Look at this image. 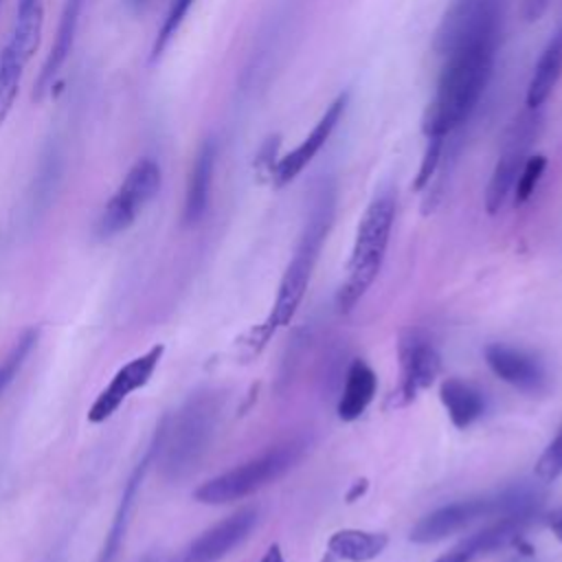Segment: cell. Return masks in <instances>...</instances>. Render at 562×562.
I'll return each mask as SVG.
<instances>
[{
	"label": "cell",
	"instance_id": "obj_1",
	"mask_svg": "<svg viewBox=\"0 0 562 562\" xmlns=\"http://www.w3.org/2000/svg\"><path fill=\"white\" fill-rule=\"evenodd\" d=\"M501 33L483 35L452 48L443 61L435 97L422 116L426 138H448L457 132L479 105L494 68Z\"/></svg>",
	"mask_w": 562,
	"mask_h": 562
},
{
	"label": "cell",
	"instance_id": "obj_2",
	"mask_svg": "<svg viewBox=\"0 0 562 562\" xmlns=\"http://www.w3.org/2000/svg\"><path fill=\"white\" fill-rule=\"evenodd\" d=\"M222 417V395L200 391L191 395L171 417H165L151 454L158 457L162 474L171 481L187 476L206 454Z\"/></svg>",
	"mask_w": 562,
	"mask_h": 562
},
{
	"label": "cell",
	"instance_id": "obj_3",
	"mask_svg": "<svg viewBox=\"0 0 562 562\" xmlns=\"http://www.w3.org/2000/svg\"><path fill=\"white\" fill-rule=\"evenodd\" d=\"M334 213H336V189L331 182H323L316 189L301 239L294 248V255H292L283 277H281L272 312L266 318V323L255 329L259 347L266 345V340L274 334V329L288 325L292 321V316L296 314V310L305 296L318 252L327 239L331 224H334Z\"/></svg>",
	"mask_w": 562,
	"mask_h": 562
},
{
	"label": "cell",
	"instance_id": "obj_4",
	"mask_svg": "<svg viewBox=\"0 0 562 562\" xmlns=\"http://www.w3.org/2000/svg\"><path fill=\"white\" fill-rule=\"evenodd\" d=\"M540 507H542V494L536 487L525 483L509 485L501 492L454 501L426 514L411 529L408 538L411 542H417V544H430L461 531L463 527L481 518H501V516L536 518Z\"/></svg>",
	"mask_w": 562,
	"mask_h": 562
},
{
	"label": "cell",
	"instance_id": "obj_5",
	"mask_svg": "<svg viewBox=\"0 0 562 562\" xmlns=\"http://www.w3.org/2000/svg\"><path fill=\"white\" fill-rule=\"evenodd\" d=\"M393 222H395V195L391 191H382L371 200L356 231L353 248L347 263V279L340 285L338 299H336L338 310L342 314L351 312L356 303L364 296V292L371 288V283L375 281L386 255Z\"/></svg>",
	"mask_w": 562,
	"mask_h": 562
},
{
	"label": "cell",
	"instance_id": "obj_6",
	"mask_svg": "<svg viewBox=\"0 0 562 562\" xmlns=\"http://www.w3.org/2000/svg\"><path fill=\"white\" fill-rule=\"evenodd\" d=\"M303 441L281 443L228 472H222L195 490V501L204 505H224L239 501L268 483L281 479L303 454Z\"/></svg>",
	"mask_w": 562,
	"mask_h": 562
},
{
	"label": "cell",
	"instance_id": "obj_7",
	"mask_svg": "<svg viewBox=\"0 0 562 562\" xmlns=\"http://www.w3.org/2000/svg\"><path fill=\"white\" fill-rule=\"evenodd\" d=\"M542 130V112L540 108H525L520 114L514 116V121L507 125L496 165L492 169L487 189H485V211L490 215H496L507 198L514 191V184L518 180V173L529 158L531 145L540 136Z\"/></svg>",
	"mask_w": 562,
	"mask_h": 562
},
{
	"label": "cell",
	"instance_id": "obj_8",
	"mask_svg": "<svg viewBox=\"0 0 562 562\" xmlns=\"http://www.w3.org/2000/svg\"><path fill=\"white\" fill-rule=\"evenodd\" d=\"M162 182V173L156 160L140 158L125 173L123 182L114 191V195L103 206L97 220V235L101 239L114 237L121 231L130 228L143 206L158 193Z\"/></svg>",
	"mask_w": 562,
	"mask_h": 562
},
{
	"label": "cell",
	"instance_id": "obj_9",
	"mask_svg": "<svg viewBox=\"0 0 562 562\" xmlns=\"http://www.w3.org/2000/svg\"><path fill=\"white\" fill-rule=\"evenodd\" d=\"M501 4L503 0H452L435 31L432 50L443 57L463 42L501 33Z\"/></svg>",
	"mask_w": 562,
	"mask_h": 562
},
{
	"label": "cell",
	"instance_id": "obj_10",
	"mask_svg": "<svg viewBox=\"0 0 562 562\" xmlns=\"http://www.w3.org/2000/svg\"><path fill=\"white\" fill-rule=\"evenodd\" d=\"M400 380L391 393L395 406L413 402L441 373V356L422 329H406L397 342Z\"/></svg>",
	"mask_w": 562,
	"mask_h": 562
},
{
	"label": "cell",
	"instance_id": "obj_11",
	"mask_svg": "<svg viewBox=\"0 0 562 562\" xmlns=\"http://www.w3.org/2000/svg\"><path fill=\"white\" fill-rule=\"evenodd\" d=\"M162 351H165L162 345H154L145 353H140V356L132 358L127 364H123L114 373L110 384L97 395L94 404L88 411V419L92 424H101V422L110 419L112 413L130 397V393L138 391L140 386H145L149 382V378L154 375V371L162 358Z\"/></svg>",
	"mask_w": 562,
	"mask_h": 562
},
{
	"label": "cell",
	"instance_id": "obj_12",
	"mask_svg": "<svg viewBox=\"0 0 562 562\" xmlns=\"http://www.w3.org/2000/svg\"><path fill=\"white\" fill-rule=\"evenodd\" d=\"M257 525V509L246 507L239 509L224 520L209 527L204 533H200L187 549H182L176 558L167 562H217L228 551H233L239 542L246 540V536Z\"/></svg>",
	"mask_w": 562,
	"mask_h": 562
},
{
	"label": "cell",
	"instance_id": "obj_13",
	"mask_svg": "<svg viewBox=\"0 0 562 562\" xmlns=\"http://www.w3.org/2000/svg\"><path fill=\"white\" fill-rule=\"evenodd\" d=\"M349 103V92H340L323 112V116L314 123L312 132L301 140V145H296L290 154H285L283 158L277 160L274 171H272V184L274 187H285L290 184L310 162L312 158L321 151V147L329 140L331 132L336 130V125L340 123L345 110Z\"/></svg>",
	"mask_w": 562,
	"mask_h": 562
},
{
	"label": "cell",
	"instance_id": "obj_14",
	"mask_svg": "<svg viewBox=\"0 0 562 562\" xmlns=\"http://www.w3.org/2000/svg\"><path fill=\"white\" fill-rule=\"evenodd\" d=\"M531 522H533V518H527V516H501L492 525H487V527L474 531L472 536L463 538L461 542H457L452 549H448L435 562H476L479 558L516 540Z\"/></svg>",
	"mask_w": 562,
	"mask_h": 562
},
{
	"label": "cell",
	"instance_id": "obj_15",
	"mask_svg": "<svg viewBox=\"0 0 562 562\" xmlns=\"http://www.w3.org/2000/svg\"><path fill=\"white\" fill-rule=\"evenodd\" d=\"M485 362L503 382L520 391L536 393L544 386L547 375L542 362L522 349L492 342L485 347Z\"/></svg>",
	"mask_w": 562,
	"mask_h": 562
},
{
	"label": "cell",
	"instance_id": "obj_16",
	"mask_svg": "<svg viewBox=\"0 0 562 562\" xmlns=\"http://www.w3.org/2000/svg\"><path fill=\"white\" fill-rule=\"evenodd\" d=\"M215 158H217V145L213 138H206L193 158L187 191H184V206H182V220L187 226H193L202 220L209 206V193L215 171Z\"/></svg>",
	"mask_w": 562,
	"mask_h": 562
},
{
	"label": "cell",
	"instance_id": "obj_17",
	"mask_svg": "<svg viewBox=\"0 0 562 562\" xmlns=\"http://www.w3.org/2000/svg\"><path fill=\"white\" fill-rule=\"evenodd\" d=\"M83 2L86 0H66L64 2L53 48H50V53H48V57H46L40 75H37V81H35V92H33L35 99L44 97V92L53 86L55 77L59 75L61 66L66 64V59L70 55V48H72L75 33H77V24H79V15H81V9H83Z\"/></svg>",
	"mask_w": 562,
	"mask_h": 562
},
{
	"label": "cell",
	"instance_id": "obj_18",
	"mask_svg": "<svg viewBox=\"0 0 562 562\" xmlns=\"http://www.w3.org/2000/svg\"><path fill=\"white\" fill-rule=\"evenodd\" d=\"M375 389H378L375 371L364 360H353L347 369L342 395L338 400V408H336L338 417L342 422L358 419L367 411V406L373 402Z\"/></svg>",
	"mask_w": 562,
	"mask_h": 562
},
{
	"label": "cell",
	"instance_id": "obj_19",
	"mask_svg": "<svg viewBox=\"0 0 562 562\" xmlns=\"http://www.w3.org/2000/svg\"><path fill=\"white\" fill-rule=\"evenodd\" d=\"M562 77V26L547 42L527 86V108H542Z\"/></svg>",
	"mask_w": 562,
	"mask_h": 562
},
{
	"label": "cell",
	"instance_id": "obj_20",
	"mask_svg": "<svg viewBox=\"0 0 562 562\" xmlns=\"http://www.w3.org/2000/svg\"><path fill=\"white\" fill-rule=\"evenodd\" d=\"M389 544L386 533L367 529H338L327 540V553L340 562H371Z\"/></svg>",
	"mask_w": 562,
	"mask_h": 562
},
{
	"label": "cell",
	"instance_id": "obj_21",
	"mask_svg": "<svg viewBox=\"0 0 562 562\" xmlns=\"http://www.w3.org/2000/svg\"><path fill=\"white\" fill-rule=\"evenodd\" d=\"M439 397H441V404L448 411L450 422L457 428L472 426L485 411L483 393L474 384L463 382L459 378L443 380L441 389H439Z\"/></svg>",
	"mask_w": 562,
	"mask_h": 562
},
{
	"label": "cell",
	"instance_id": "obj_22",
	"mask_svg": "<svg viewBox=\"0 0 562 562\" xmlns=\"http://www.w3.org/2000/svg\"><path fill=\"white\" fill-rule=\"evenodd\" d=\"M151 459V450L149 454L143 459V463L134 470V474L130 476L125 490H123V498H121V505L114 514V520H112V527H110V533L105 538V544L97 558V562H114L119 549H121V542H123V536H125V527H127V516H130V509H132V503H134V496H136V490L140 485V479H143V472H145V465L147 461Z\"/></svg>",
	"mask_w": 562,
	"mask_h": 562
},
{
	"label": "cell",
	"instance_id": "obj_23",
	"mask_svg": "<svg viewBox=\"0 0 562 562\" xmlns=\"http://www.w3.org/2000/svg\"><path fill=\"white\" fill-rule=\"evenodd\" d=\"M26 64H29V59L20 57L18 53H13L7 46L2 48V53H0V125L7 121V116L13 108Z\"/></svg>",
	"mask_w": 562,
	"mask_h": 562
},
{
	"label": "cell",
	"instance_id": "obj_24",
	"mask_svg": "<svg viewBox=\"0 0 562 562\" xmlns=\"http://www.w3.org/2000/svg\"><path fill=\"white\" fill-rule=\"evenodd\" d=\"M37 340V331L35 329H26L18 340L15 345L11 347V351L7 353V358L0 362V395L7 391V386L13 382V378L18 375L20 367L24 364L26 356L31 353L33 345Z\"/></svg>",
	"mask_w": 562,
	"mask_h": 562
},
{
	"label": "cell",
	"instance_id": "obj_25",
	"mask_svg": "<svg viewBox=\"0 0 562 562\" xmlns=\"http://www.w3.org/2000/svg\"><path fill=\"white\" fill-rule=\"evenodd\" d=\"M544 169H547V156L544 154H529V158L525 160V165H522V169L518 173L514 191H512L514 193V202L518 206L525 204L533 195V191H536Z\"/></svg>",
	"mask_w": 562,
	"mask_h": 562
},
{
	"label": "cell",
	"instance_id": "obj_26",
	"mask_svg": "<svg viewBox=\"0 0 562 562\" xmlns=\"http://www.w3.org/2000/svg\"><path fill=\"white\" fill-rule=\"evenodd\" d=\"M443 147H446V138H441V136L428 138L422 165H419L417 176L413 180L415 191H426V187L435 180V176L439 171V165H441V158H443Z\"/></svg>",
	"mask_w": 562,
	"mask_h": 562
},
{
	"label": "cell",
	"instance_id": "obj_27",
	"mask_svg": "<svg viewBox=\"0 0 562 562\" xmlns=\"http://www.w3.org/2000/svg\"><path fill=\"white\" fill-rule=\"evenodd\" d=\"M191 4H193V0H173L169 13H167V18H165V22H162V26L156 35V42H154V48H151V59L160 57V53L167 48V44L171 42V37L178 33L180 24L184 22Z\"/></svg>",
	"mask_w": 562,
	"mask_h": 562
},
{
	"label": "cell",
	"instance_id": "obj_28",
	"mask_svg": "<svg viewBox=\"0 0 562 562\" xmlns=\"http://www.w3.org/2000/svg\"><path fill=\"white\" fill-rule=\"evenodd\" d=\"M533 472L542 483H553L558 476H562V428L538 457Z\"/></svg>",
	"mask_w": 562,
	"mask_h": 562
},
{
	"label": "cell",
	"instance_id": "obj_29",
	"mask_svg": "<svg viewBox=\"0 0 562 562\" xmlns=\"http://www.w3.org/2000/svg\"><path fill=\"white\" fill-rule=\"evenodd\" d=\"M279 145H281V136L274 134V136H268L263 140V145L259 147L257 156H255V169L259 173L261 180H272V171H274V165H277V151H279Z\"/></svg>",
	"mask_w": 562,
	"mask_h": 562
},
{
	"label": "cell",
	"instance_id": "obj_30",
	"mask_svg": "<svg viewBox=\"0 0 562 562\" xmlns=\"http://www.w3.org/2000/svg\"><path fill=\"white\" fill-rule=\"evenodd\" d=\"M551 0H525L522 2V15L527 22H536L544 15Z\"/></svg>",
	"mask_w": 562,
	"mask_h": 562
},
{
	"label": "cell",
	"instance_id": "obj_31",
	"mask_svg": "<svg viewBox=\"0 0 562 562\" xmlns=\"http://www.w3.org/2000/svg\"><path fill=\"white\" fill-rule=\"evenodd\" d=\"M547 525H549V529L553 531V536L562 542V509L553 512V514L547 518Z\"/></svg>",
	"mask_w": 562,
	"mask_h": 562
},
{
	"label": "cell",
	"instance_id": "obj_32",
	"mask_svg": "<svg viewBox=\"0 0 562 562\" xmlns=\"http://www.w3.org/2000/svg\"><path fill=\"white\" fill-rule=\"evenodd\" d=\"M261 562H285V558H283V553H281V547H279V544H270L268 551L263 553Z\"/></svg>",
	"mask_w": 562,
	"mask_h": 562
},
{
	"label": "cell",
	"instance_id": "obj_33",
	"mask_svg": "<svg viewBox=\"0 0 562 562\" xmlns=\"http://www.w3.org/2000/svg\"><path fill=\"white\" fill-rule=\"evenodd\" d=\"M367 490V481H358L356 485H353V490L347 494V501H353L358 494H362Z\"/></svg>",
	"mask_w": 562,
	"mask_h": 562
},
{
	"label": "cell",
	"instance_id": "obj_34",
	"mask_svg": "<svg viewBox=\"0 0 562 562\" xmlns=\"http://www.w3.org/2000/svg\"><path fill=\"white\" fill-rule=\"evenodd\" d=\"M37 2H42V0H20V4H18V11L31 9V7H33V4H37Z\"/></svg>",
	"mask_w": 562,
	"mask_h": 562
},
{
	"label": "cell",
	"instance_id": "obj_35",
	"mask_svg": "<svg viewBox=\"0 0 562 562\" xmlns=\"http://www.w3.org/2000/svg\"><path fill=\"white\" fill-rule=\"evenodd\" d=\"M132 4H143V2H147V0H130Z\"/></svg>",
	"mask_w": 562,
	"mask_h": 562
},
{
	"label": "cell",
	"instance_id": "obj_36",
	"mask_svg": "<svg viewBox=\"0 0 562 562\" xmlns=\"http://www.w3.org/2000/svg\"><path fill=\"white\" fill-rule=\"evenodd\" d=\"M143 562H156V560H154V558H147V560H143Z\"/></svg>",
	"mask_w": 562,
	"mask_h": 562
},
{
	"label": "cell",
	"instance_id": "obj_37",
	"mask_svg": "<svg viewBox=\"0 0 562 562\" xmlns=\"http://www.w3.org/2000/svg\"><path fill=\"white\" fill-rule=\"evenodd\" d=\"M2 2H4V0H0V7H2Z\"/></svg>",
	"mask_w": 562,
	"mask_h": 562
}]
</instances>
